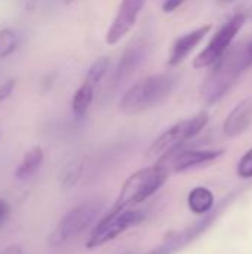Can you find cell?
<instances>
[{
    "mask_svg": "<svg viewBox=\"0 0 252 254\" xmlns=\"http://www.w3.org/2000/svg\"><path fill=\"white\" fill-rule=\"evenodd\" d=\"M43 159H45V155H43V150L42 147L39 146H34L33 149H30L22 161L19 162V165L16 167L15 170V177L19 179V180H27L30 179L31 176L36 174V171L40 168V165L43 164Z\"/></svg>",
    "mask_w": 252,
    "mask_h": 254,
    "instance_id": "obj_13",
    "label": "cell"
},
{
    "mask_svg": "<svg viewBox=\"0 0 252 254\" xmlns=\"http://www.w3.org/2000/svg\"><path fill=\"white\" fill-rule=\"evenodd\" d=\"M10 216V205L0 198V225H3Z\"/></svg>",
    "mask_w": 252,
    "mask_h": 254,
    "instance_id": "obj_23",
    "label": "cell"
},
{
    "mask_svg": "<svg viewBox=\"0 0 252 254\" xmlns=\"http://www.w3.org/2000/svg\"><path fill=\"white\" fill-rule=\"evenodd\" d=\"M187 202H189V208L195 214H205L214 205V195L208 188L199 186L189 193Z\"/></svg>",
    "mask_w": 252,
    "mask_h": 254,
    "instance_id": "obj_14",
    "label": "cell"
},
{
    "mask_svg": "<svg viewBox=\"0 0 252 254\" xmlns=\"http://www.w3.org/2000/svg\"><path fill=\"white\" fill-rule=\"evenodd\" d=\"M108 67H110V58H108V57H101V58H98V60L91 65V68L88 70V74H86V77H85L83 82H86V83H89V85H92V86H97V85L102 80V77L107 74Z\"/></svg>",
    "mask_w": 252,
    "mask_h": 254,
    "instance_id": "obj_16",
    "label": "cell"
},
{
    "mask_svg": "<svg viewBox=\"0 0 252 254\" xmlns=\"http://www.w3.org/2000/svg\"><path fill=\"white\" fill-rule=\"evenodd\" d=\"M178 76L159 73L141 79L132 85L120 100V110L126 115H138L163 103L177 88Z\"/></svg>",
    "mask_w": 252,
    "mask_h": 254,
    "instance_id": "obj_1",
    "label": "cell"
},
{
    "mask_svg": "<svg viewBox=\"0 0 252 254\" xmlns=\"http://www.w3.org/2000/svg\"><path fill=\"white\" fill-rule=\"evenodd\" d=\"M242 71H244L242 52L239 55L236 54L224 55L217 64H214V70L202 83L201 86L202 98L209 104L217 103L230 91V88L235 85V82L238 80Z\"/></svg>",
    "mask_w": 252,
    "mask_h": 254,
    "instance_id": "obj_3",
    "label": "cell"
},
{
    "mask_svg": "<svg viewBox=\"0 0 252 254\" xmlns=\"http://www.w3.org/2000/svg\"><path fill=\"white\" fill-rule=\"evenodd\" d=\"M144 4H146V0H122L117 9V13L105 34L107 45L119 43L132 30Z\"/></svg>",
    "mask_w": 252,
    "mask_h": 254,
    "instance_id": "obj_8",
    "label": "cell"
},
{
    "mask_svg": "<svg viewBox=\"0 0 252 254\" xmlns=\"http://www.w3.org/2000/svg\"><path fill=\"white\" fill-rule=\"evenodd\" d=\"M73 1H74V0H64V3H67V4H68V3H73Z\"/></svg>",
    "mask_w": 252,
    "mask_h": 254,
    "instance_id": "obj_25",
    "label": "cell"
},
{
    "mask_svg": "<svg viewBox=\"0 0 252 254\" xmlns=\"http://www.w3.org/2000/svg\"><path fill=\"white\" fill-rule=\"evenodd\" d=\"M0 254H22V249H21L19 246L13 244V246L6 247V249H4V250H3Z\"/></svg>",
    "mask_w": 252,
    "mask_h": 254,
    "instance_id": "obj_24",
    "label": "cell"
},
{
    "mask_svg": "<svg viewBox=\"0 0 252 254\" xmlns=\"http://www.w3.org/2000/svg\"><path fill=\"white\" fill-rule=\"evenodd\" d=\"M101 204L97 201H86L83 204H79L77 207L67 211L61 220L56 223L53 231L50 232L48 243L52 247L62 246L64 243L70 241L71 238L82 234L97 217L100 213Z\"/></svg>",
    "mask_w": 252,
    "mask_h": 254,
    "instance_id": "obj_5",
    "label": "cell"
},
{
    "mask_svg": "<svg viewBox=\"0 0 252 254\" xmlns=\"http://www.w3.org/2000/svg\"><path fill=\"white\" fill-rule=\"evenodd\" d=\"M15 79H7L4 83H1L0 86V103H3L4 100H7L12 92H13V88H15Z\"/></svg>",
    "mask_w": 252,
    "mask_h": 254,
    "instance_id": "obj_20",
    "label": "cell"
},
{
    "mask_svg": "<svg viewBox=\"0 0 252 254\" xmlns=\"http://www.w3.org/2000/svg\"><path fill=\"white\" fill-rule=\"evenodd\" d=\"M168 174V167L163 164L151 165L134 173L123 183L119 198L114 202L111 211H122L129 205L146 201L165 185Z\"/></svg>",
    "mask_w": 252,
    "mask_h": 254,
    "instance_id": "obj_2",
    "label": "cell"
},
{
    "mask_svg": "<svg viewBox=\"0 0 252 254\" xmlns=\"http://www.w3.org/2000/svg\"><path fill=\"white\" fill-rule=\"evenodd\" d=\"M224 150H183L172 158V170L175 173H183L189 168L211 162L218 159Z\"/></svg>",
    "mask_w": 252,
    "mask_h": 254,
    "instance_id": "obj_11",
    "label": "cell"
},
{
    "mask_svg": "<svg viewBox=\"0 0 252 254\" xmlns=\"http://www.w3.org/2000/svg\"><path fill=\"white\" fill-rule=\"evenodd\" d=\"M82 176V164L80 162H71L67 165L61 173V185L62 188H71L77 183V180Z\"/></svg>",
    "mask_w": 252,
    "mask_h": 254,
    "instance_id": "obj_18",
    "label": "cell"
},
{
    "mask_svg": "<svg viewBox=\"0 0 252 254\" xmlns=\"http://www.w3.org/2000/svg\"><path fill=\"white\" fill-rule=\"evenodd\" d=\"M146 214L138 210H122V211H110L92 231L86 247L97 249L120 234H123L128 228L135 226L144 220Z\"/></svg>",
    "mask_w": 252,
    "mask_h": 254,
    "instance_id": "obj_7",
    "label": "cell"
},
{
    "mask_svg": "<svg viewBox=\"0 0 252 254\" xmlns=\"http://www.w3.org/2000/svg\"><path fill=\"white\" fill-rule=\"evenodd\" d=\"M238 176L242 179H251L252 177V149H250L239 161L238 164Z\"/></svg>",
    "mask_w": 252,
    "mask_h": 254,
    "instance_id": "obj_19",
    "label": "cell"
},
{
    "mask_svg": "<svg viewBox=\"0 0 252 254\" xmlns=\"http://www.w3.org/2000/svg\"><path fill=\"white\" fill-rule=\"evenodd\" d=\"M252 64V39L251 42L248 43V46L245 48V51L242 52V65L244 70H247Z\"/></svg>",
    "mask_w": 252,
    "mask_h": 254,
    "instance_id": "obj_21",
    "label": "cell"
},
{
    "mask_svg": "<svg viewBox=\"0 0 252 254\" xmlns=\"http://www.w3.org/2000/svg\"><path fill=\"white\" fill-rule=\"evenodd\" d=\"M184 1H186V0H165L163 4H162V9H163V12L171 13V12H174L175 9H178Z\"/></svg>",
    "mask_w": 252,
    "mask_h": 254,
    "instance_id": "obj_22",
    "label": "cell"
},
{
    "mask_svg": "<svg viewBox=\"0 0 252 254\" xmlns=\"http://www.w3.org/2000/svg\"><path fill=\"white\" fill-rule=\"evenodd\" d=\"M245 21H247V13L238 12L236 15H233L215 33V36L211 39L208 46L193 60V67L195 68H205V67L217 64L226 55L227 49L230 48V45L235 40L236 34L244 27Z\"/></svg>",
    "mask_w": 252,
    "mask_h": 254,
    "instance_id": "obj_6",
    "label": "cell"
},
{
    "mask_svg": "<svg viewBox=\"0 0 252 254\" xmlns=\"http://www.w3.org/2000/svg\"><path fill=\"white\" fill-rule=\"evenodd\" d=\"M208 113L201 112L190 119H184L172 125L153 141V144L147 150V158H163L166 156V153L169 155L171 152L177 150V147H180L184 141L198 135L208 125Z\"/></svg>",
    "mask_w": 252,
    "mask_h": 254,
    "instance_id": "obj_4",
    "label": "cell"
},
{
    "mask_svg": "<svg viewBox=\"0 0 252 254\" xmlns=\"http://www.w3.org/2000/svg\"><path fill=\"white\" fill-rule=\"evenodd\" d=\"M146 58V46H134V48H129L123 57L120 58L119 64H117V68L114 71V85L119 86L122 85L138 67L140 64L144 61Z\"/></svg>",
    "mask_w": 252,
    "mask_h": 254,
    "instance_id": "obj_12",
    "label": "cell"
},
{
    "mask_svg": "<svg viewBox=\"0 0 252 254\" xmlns=\"http://www.w3.org/2000/svg\"><path fill=\"white\" fill-rule=\"evenodd\" d=\"M18 45V36L10 28L0 30V60L9 57Z\"/></svg>",
    "mask_w": 252,
    "mask_h": 254,
    "instance_id": "obj_17",
    "label": "cell"
},
{
    "mask_svg": "<svg viewBox=\"0 0 252 254\" xmlns=\"http://www.w3.org/2000/svg\"><path fill=\"white\" fill-rule=\"evenodd\" d=\"M94 91H95V86L83 82L82 86L74 92V97L71 101V110L76 118H83L86 115L94 100Z\"/></svg>",
    "mask_w": 252,
    "mask_h": 254,
    "instance_id": "obj_15",
    "label": "cell"
},
{
    "mask_svg": "<svg viewBox=\"0 0 252 254\" xmlns=\"http://www.w3.org/2000/svg\"><path fill=\"white\" fill-rule=\"evenodd\" d=\"M252 124V97L242 100L227 116L224 122V134L238 137L244 134Z\"/></svg>",
    "mask_w": 252,
    "mask_h": 254,
    "instance_id": "obj_10",
    "label": "cell"
},
{
    "mask_svg": "<svg viewBox=\"0 0 252 254\" xmlns=\"http://www.w3.org/2000/svg\"><path fill=\"white\" fill-rule=\"evenodd\" d=\"M0 138H1V131H0Z\"/></svg>",
    "mask_w": 252,
    "mask_h": 254,
    "instance_id": "obj_26",
    "label": "cell"
},
{
    "mask_svg": "<svg viewBox=\"0 0 252 254\" xmlns=\"http://www.w3.org/2000/svg\"><path fill=\"white\" fill-rule=\"evenodd\" d=\"M211 30H212V25L206 24V25H202V27L190 31V33L183 34L181 37H178L172 46L171 54H169V61H168L169 65H172V67L180 65L192 54V51L206 37V34Z\"/></svg>",
    "mask_w": 252,
    "mask_h": 254,
    "instance_id": "obj_9",
    "label": "cell"
}]
</instances>
